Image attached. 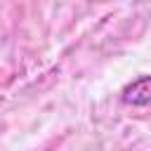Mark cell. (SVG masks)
I'll return each instance as SVG.
<instances>
[{"instance_id": "6da1fadb", "label": "cell", "mask_w": 151, "mask_h": 151, "mask_svg": "<svg viewBox=\"0 0 151 151\" xmlns=\"http://www.w3.org/2000/svg\"><path fill=\"white\" fill-rule=\"evenodd\" d=\"M149 83H151V78H149V76H139L137 80H132L130 85H125V90H123L120 99H123L125 104H130V106H146V104H149V99H151Z\"/></svg>"}]
</instances>
